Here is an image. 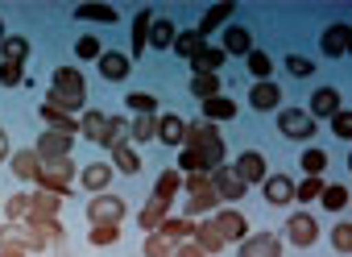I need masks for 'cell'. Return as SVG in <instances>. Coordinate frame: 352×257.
<instances>
[{
  "mask_svg": "<svg viewBox=\"0 0 352 257\" xmlns=\"http://www.w3.org/2000/svg\"><path fill=\"white\" fill-rule=\"evenodd\" d=\"M183 145L199 154V170H204V174H212V170L224 166V158H228L224 137H220V129H216L212 121H187V141H183Z\"/></svg>",
  "mask_w": 352,
  "mask_h": 257,
  "instance_id": "obj_1",
  "label": "cell"
},
{
  "mask_svg": "<svg viewBox=\"0 0 352 257\" xmlns=\"http://www.w3.org/2000/svg\"><path fill=\"white\" fill-rule=\"evenodd\" d=\"M42 104L63 108V112L75 116V112L87 104V83H83V75H79L75 67H58V71H54V83H50V92H46Z\"/></svg>",
  "mask_w": 352,
  "mask_h": 257,
  "instance_id": "obj_2",
  "label": "cell"
},
{
  "mask_svg": "<svg viewBox=\"0 0 352 257\" xmlns=\"http://www.w3.org/2000/svg\"><path fill=\"white\" fill-rule=\"evenodd\" d=\"M183 191L191 195L187 199V212L191 216H204V212H216L220 207V195H216V187H212L208 174H183Z\"/></svg>",
  "mask_w": 352,
  "mask_h": 257,
  "instance_id": "obj_3",
  "label": "cell"
},
{
  "mask_svg": "<svg viewBox=\"0 0 352 257\" xmlns=\"http://www.w3.org/2000/svg\"><path fill=\"white\" fill-rule=\"evenodd\" d=\"M278 133L286 141H311L315 137V116L307 108H282L278 112Z\"/></svg>",
  "mask_w": 352,
  "mask_h": 257,
  "instance_id": "obj_4",
  "label": "cell"
},
{
  "mask_svg": "<svg viewBox=\"0 0 352 257\" xmlns=\"http://www.w3.org/2000/svg\"><path fill=\"white\" fill-rule=\"evenodd\" d=\"M124 199H116V195H91L87 199V220L91 224H120L124 220Z\"/></svg>",
  "mask_w": 352,
  "mask_h": 257,
  "instance_id": "obj_5",
  "label": "cell"
},
{
  "mask_svg": "<svg viewBox=\"0 0 352 257\" xmlns=\"http://www.w3.org/2000/svg\"><path fill=\"white\" fill-rule=\"evenodd\" d=\"M208 178H212V187H216L220 203H224V199H228V203H236V199H245V195H249V187L241 183V174H236L232 166H216Z\"/></svg>",
  "mask_w": 352,
  "mask_h": 257,
  "instance_id": "obj_6",
  "label": "cell"
},
{
  "mask_svg": "<svg viewBox=\"0 0 352 257\" xmlns=\"http://www.w3.org/2000/svg\"><path fill=\"white\" fill-rule=\"evenodd\" d=\"M71 141H75V137H67V133L42 129V133H38V141H34V154H38L42 162H54V158H71Z\"/></svg>",
  "mask_w": 352,
  "mask_h": 257,
  "instance_id": "obj_7",
  "label": "cell"
},
{
  "mask_svg": "<svg viewBox=\"0 0 352 257\" xmlns=\"http://www.w3.org/2000/svg\"><path fill=\"white\" fill-rule=\"evenodd\" d=\"M286 236H290V245H294V249H311V245L319 240V224H315V216L294 212V216L286 220Z\"/></svg>",
  "mask_w": 352,
  "mask_h": 257,
  "instance_id": "obj_8",
  "label": "cell"
},
{
  "mask_svg": "<svg viewBox=\"0 0 352 257\" xmlns=\"http://www.w3.org/2000/svg\"><path fill=\"white\" fill-rule=\"evenodd\" d=\"M58 212H63V199L50 195V191H38V187H34V195H30V212H25L21 224H42V220H54Z\"/></svg>",
  "mask_w": 352,
  "mask_h": 257,
  "instance_id": "obj_9",
  "label": "cell"
},
{
  "mask_svg": "<svg viewBox=\"0 0 352 257\" xmlns=\"http://www.w3.org/2000/svg\"><path fill=\"white\" fill-rule=\"evenodd\" d=\"M212 224H216V232L224 236V245H232V240H245V236H249V220H245L236 207L216 212V216H212Z\"/></svg>",
  "mask_w": 352,
  "mask_h": 257,
  "instance_id": "obj_10",
  "label": "cell"
},
{
  "mask_svg": "<svg viewBox=\"0 0 352 257\" xmlns=\"http://www.w3.org/2000/svg\"><path fill=\"white\" fill-rule=\"evenodd\" d=\"M96 67H100V75H104L108 83H124L129 71H133V59H129L124 50H104V54L96 59Z\"/></svg>",
  "mask_w": 352,
  "mask_h": 257,
  "instance_id": "obj_11",
  "label": "cell"
},
{
  "mask_svg": "<svg viewBox=\"0 0 352 257\" xmlns=\"http://www.w3.org/2000/svg\"><path fill=\"white\" fill-rule=\"evenodd\" d=\"M236 257H282V236L274 232H253L241 240V253Z\"/></svg>",
  "mask_w": 352,
  "mask_h": 257,
  "instance_id": "obj_12",
  "label": "cell"
},
{
  "mask_svg": "<svg viewBox=\"0 0 352 257\" xmlns=\"http://www.w3.org/2000/svg\"><path fill=\"white\" fill-rule=\"evenodd\" d=\"M224 59H228V54H224L220 46H208V42H204V46L187 59V67H191V75H216V71L224 67Z\"/></svg>",
  "mask_w": 352,
  "mask_h": 257,
  "instance_id": "obj_13",
  "label": "cell"
},
{
  "mask_svg": "<svg viewBox=\"0 0 352 257\" xmlns=\"http://www.w3.org/2000/svg\"><path fill=\"white\" fill-rule=\"evenodd\" d=\"M232 170L241 174V183H245V187H253V183L261 187V183H265V158H261L257 150H245V154L232 162Z\"/></svg>",
  "mask_w": 352,
  "mask_h": 257,
  "instance_id": "obj_14",
  "label": "cell"
},
{
  "mask_svg": "<svg viewBox=\"0 0 352 257\" xmlns=\"http://www.w3.org/2000/svg\"><path fill=\"white\" fill-rule=\"evenodd\" d=\"M261 191H265V203H274V207H286V203L294 199V178H290V174H265Z\"/></svg>",
  "mask_w": 352,
  "mask_h": 257,
  "instance_id": "obj_15",
  "label": "cell"
},
{
  "mask_svg": "<svg viewBox=\"0 0 352 257\" xmlns=\"http://www.w3.org/2000/svg\"><path fill=\"white\" fill-rule=\"evenodd\" d=\"M153 141H162V145H183V141H187V121H183L179 112L157 116V137H153Z\"/></svg>",
  "mask_w": 352,
  "mask_h": 257,
  "instance_id": "obj_16",
  "label": "cell"
},
{
  "mask_svg": "<svg viewBox=\"0 0 352 257\" xmlns=\"http://www.w3.org/2000/svg\"><path fill=\"white\" fill-rule=\"evenodd\" d=\"M224 25H232V0H224V5H212V9L204 13V21L195 25V34L208 42V38H212L216 30H224Z\"/></svg>",
  "mask_w": 352,
  "mask_h": 257,
  "instance_id": "obj_17",
  "label": "cell"
},
{
  "mask_svg": "<svg viewBox=\"0 0 352 257\" xmlns=\"http://www.w3.org/2000/svg\"><path fill=\"white\" fill-rule=\"evenodd\" d=\"M340 108H344V96H340L336 88H319V92L311 96V108H307V112H311L315 121H319V116H323V121H331Z\"/></svg>",
  "mask_w": 352,
  "mask_h": 257,
  "instance_id": "obj_18",
  "label": "cell"
},
{
  "mask_svg": "<svg viewBox=\"0 0 352 257\" xmlns=\"http://www.w3.org/2000/svg\"><path fill=\"white\" fill-rule=\"evenodd\" d=\"M9 166H13V174H17L21 183H38V174H42V158L34 154V145H30V150H13Z\"/></svg>",
  "mask_w": 352,
  "mask_h": 257,
  "instance_id": "obj_19",
  "label": "cell"
},
{
  "mask_svg": "<svg viewBox=\"0 0 352 257\" xmlns=\"http://www.w3.org/2000/svg\"><path fill=\"white\" fill-rule=\"evenodd\" d=\"M319 46H323V54H327V59H344V54H348V21L327 25V30H323V38H319Z\"/></svg>",
  "mask_w": 352,
  "mask_h": 257,
  "instance_id": "obj_20",
  "label": "cell"
},
{
  "mask_svg": "<svg viewBox=\"0 0 352 257\" xmlns=\"http://www.w3.org/2000/svg\"><path fill=\"white\" fill-rule=\"evenodd\" d=\"M38 116H42V121H46V129H54V133H67V137H75V133H79V116H71V112H63V108L42 104V108H38Z\"/></svg>",
  "mask_w": 352,
  "mask_h": 257,
  "instance_id": "obj_21",
  "label": "cell"
},
{
  "mask_svg": "<svg viewBox=\"0 0 352 257\" xmlns=\"http://www.w3.org/2000/svg\"><path fill=\"white\" fill-rule=\"evenodd\" d=\"M157 232H162L170 245H179V240H191V232H195V220H191V216H166V220L157 224Z\"/></svg>",
  "mask_w": 352,
  "mask_h": 257,
  "instance_id": "obj_22",
  "label": "cell"
},
{
  "mask_svg": "<svg viewBox=\"0 0 352 257\" xmlns=\"http://www.w3.org/2000/svg\"><path fill=\"white\" fill-rule=\"evenodd\" d=\"M220 34H224V42H220L224 54H249V50H253V34H249L245 25H224Z\"/></svg>",
  "mask_w": 352,
  "mask_h": 257,
  "instance_id": "obj_23",
  "label": "cell"
},
{
  "mask_svg": "<svg viewBox=\"0 0 352 257\" xmlns=\"http://www.w3.org/2000/svg\"><path fill=\"white\" fill-rule=\"evenodd\" d=\"M249 104H253L257 112H270V108H278V104H282V88H278L274 79H265V83H253V92H249Z\"/></svg>",
  "mask_w": 352,
  "mask_h": 257,
  "instance_id": "obj_24",
  "label": "cell"
},
{
  "mask_svg": "<svg viewBox=\"0 0 352 257\" xmlns=\"http://www.w3.org/2000/svg\"><path fill=\"white\" fill-rule=\"evenodd\" d=\"M199 112H204V121H212V125H220V121H236V100H228V96H212V100L199 104Z\"/></svg>",
  "mask_w": 352,
  "mask_h": 257,
  "instance_id": "obj_25",
  "label": "cell"
},
{
  "mask_svg": "<svg viewBox=\"0 0 352 257\" xmlns=\"http://www.w3.org/2000/svg\"><path fill=\"white\" fill-rule=\"evenodd\" d=\"M112 174H116V170H112L108 162H91L79 178H83V187H87L91 195H104V191H108V183H112Z\"/></svg>",
  "mask_w": 352,
  "mask_h": 257,
  "instance_id": "obj_26",
  "label": "cell"
},
{
  "mask_svg": "<svg viewBox=\"0 0 352 257\" xmlns=\"http://www.w3.org/2000/svg\"><path fill=\"white\" fill-rule=\"evenodd\" d=\"M179 191H183V174L170 166V170H162V174H157V183H153V195H149V199H166V203H174V195H179Z\"/></svg>",
  "mask_w": 352,
  "mask_h": 257,
  "instance_id": "obj_27",
  "label": "cell"
},
{
  "mask_svg": "<svg viewBox=\"0 0 352 257\" xmlns=\"http://www.w3.org/2000/svg\"><path fill=\"white\" fill-rule=\"evenodd\" d=\"M149 25H153V9H141V13L133 17V30H129V38H133V63H137V54L149 46Z\"/></svg>",
  "mask_w": 352,
  "mask_h": 257,
  "instance_id": "obj_28",
  "label": "cell"
},
{
  "mask_svg": "<svg viewBox=\"0 0 352 257\" xmlns=\"http://www.w3.org/2000/svg\"><path fill=\"white\" fill-rule=\"evenodd\" d=\"M75 21H96V25H116L120 13L112 5H79L75 9Z\"/></svg>",
  "mask_w": 352,
  "mask_h": 257,
  "instance_id": "obj_29",
  "label": "cell"
},
{
  "mask_svg": "<svg viewBox=\"0 0 352 257\" xmlns=\"http://www.w3.org/2000/svg\"><path fill=\"white\" fill-rule=\"evenodd\" d=\"M166 216H170V203H166V199H149V203L137 212V224H141L145 232H157V224H162Z\"/></svg>",
  "mask_w": 352,
  "mask_h": 257,
  "instance_id": "obj_30",
  "label": "cell"
},
{
  "mask_svg": "<svg viewBox=\"0 0 352 257\" xmlns=\"http://www.w3.org/2000/svg\"><path fill=\"white\" fill-rule=\"evenodd\" d=\"M0 63H17V67H25V63H30V42H25L21 34H9L5 46H0Z\"/></svg>",
  "mask_w": 352,
  "mask_h": 257,
  "instance_id": "obj_31",
  "label": "cell"
},
{
  "mask_svg": "<svg viewBox=\"0 0 352 257\" xmlns=\"http://www.w3.org/2000/svg\"><path fill=\"white\" fill-rule=\"evenodd\" d=\"M141 166H145V162H141V154H137V150H133L129 141L112 150V170H120V174H137Z\"/></svg>",
  "mask_w": 352,
  "mask_h": 257,
  "instance_id": "obj_32",
  "label": "cell"
},
{
  "mask_svg": "<svg viewBox=\"0 0 352 257\" xmlns=\"http://www.w3.org/2000/svg\"><path fill=\"white\" fill-rule=\"evenodd\" d=\"M191 240H195V245H199V249H204L208 257L224 249V236L216 232V224H212V220H208V224H195V232H191Z\"/></svg>",
  "mask_w": 352,
  "mask_h": 257,
  "instance_id": "obj_33",
  "label": "cell"
},
{
  "mask_svg": "<svg viewBox=\"0 0 352 257\" xmlns=\"http://www.w3.org/2000/svg\"><path fill=\"white\" fill-rule=\"evenodd\" d=\"M174 38H179L174 21H170V17H153V25H149V46L166 50V46H174Z\"/></svg>",
  "mask_w": 352,
  "mask_h": 257,
  "instance_id": "obj_34",
  "label": "cell"
},
{
  "mask_svg": "<svg viewBox=\"0 0 352 257\" xmlns=\"http://www.w3.org/2000/svg\"><path fill=\"white\" fill-rule=\"evenodd\" d=\"M124 141H129V121H124V116H108L100 145H104V150H116V145H124Z\"/></svg>",
  "mask_w": 352,
  "mask_h": 257,
  "instance_id": "obj_35",
  "label": "cell"
},
{
  "mask_svg": "<svg viewBox=\"0 0 352 257\" xmlns=\"http://www.w3.org/2000/svg\"><path fill=\"white\" fill-rule=\"evenodd\" d=\"M319 203H323L327 212H344V207H348V187H344V183H323Z\"/></svg>",
  "mask_w": 352,
  "mask_h": 257,
  "instance_id": "obj_36",
  "label": "cell"
},
{
  "mask_svg": "<svg viewBox=\"0 0 352 257\" xmlns=\"http://www.w3.org/2000/svg\"><path fill=\"white\" fill-rule=\"evenodd\" d=\"M245 59H249V75H253L257 83H265V79L274 75V59H270L265 50H257V46H253V50H249Z\"/></svg>",
  "mask_w": 352,
  "mask_h": 257,
  "instance_id": "obj_37",
  "label": "cell"
},
{
  "mask_svg": "<svg viewBox=\"0 0 352 257\" xmlns=\"http://www.w3.org/2000/svg\"><path fill=\"white\" fill-rule=\"evenodd\" d=\"M129 137H133V141H153V137H157V112L133 116V125H129Z\"/></svg>",
  "mask_w": 352,
  "mask_h": 257,
  "instance_id": "obj_38",
  "label": "cell"
},
{
  "mask_svg": "<svg viewBox=\"0 0 352 257\" xmlns=\"http://www.w3.org/2000/svg\"><path fill=\"white\" fill-rule=\"evenodd\" d=\"M104 125H108L104 112H83V116H79V133H83L87 141H96V145H100V137H104Z\"/></svg>",
  "mask_w": 352,
  "mask_h": 257,
  "instance_id": "obj_39",
  "label": "cell"
},
{
  "mask_svg": "<svg viewBox=\"0 0 352 257\" xmlns=\"http://www.w3.org/2000/svg\"><path fill=\"white\" fill-rule=\"evenodd\" d=\"M191 96L204 104V100H212V96H220V79L216 75H191Z\"/></svg>",
  "mask_w": 352,
  "mask_h": 257,
  "instance_id": "obj_40",
  "label": "cell"
},
{
  "mask_svg": "<svg viewBox=\"0 0 352 257\" xmlns=\"http://www.w3.org/2000/svg\"><path fill=\"white\" fill-rule=\"evenodd\" d=\"M120 240V224H91L87 228V245H116Z\"/></svg>",
  "mask_w": 352,
  "mask_h": 257,
  "instance_id": "obj_41",
  "label": "cell"
},
{
  "mask_svg": "<svg viewBox=\"0 0 352 257\" xmlns=\"http://www.w3.org/2000/svg\"><path fill=\"white\" fill-rule=\"evenodd\" d=\"M30 195H34V191H21V195H9V199H5V216H9L13 224L25 220V212H30Z\"/></svg>",
  "mask_w": 352,
  "mask_h": 257,
  "instance_id": "obj_42",
  "label": "cell"
},
{
  "mask_svg": "<svg viewBox=\"0 0 352 257\" xmlns=\"http://www.w3.org/2000/svg\"><path fill=\"white\" fill-rule=\"evenodd\" d=\"M124 104H129L137 116H145V112H157V100H153L149 92H129V96H124Z\"/></svg>",
  "mask_w": 352,
  "mask_h": 257,
  "instance_id": "obj_43",
  "label": "cell"
},
{
  "mask_svg": "<svg viewBox=\"0 0 352 257\" xmlns=\"http://www.w3.org/2000/svg\"><path fill=\"white\" fill-rule=\"evenodd\" d=\"M42 174H54V178L71 183V178H75V162H71V158H54V162H42Z\"/></svg>",
  "mask_w": 352,
  "mask_h": 257,
  "instance_id": "obj_44",
  "label": "cell"
},
{
  "mask_svg": "<svg viewBox=\"0 0 352 257\" xmlns=\"http://www.w3.org/2000/svg\"><path fill=\"white\" fill-rule=\"evenodd\" d=\"M319 191H323V178H315V174H307L298 187H294V199L298 203H311V199H319Z\"/></svg>",
  "mask_w": 352,
  "mask_h": 257,
  "instance_id": "obj_45",
  "label": "cell"
},
{
  "mask_svg": "<svg viewBox=\"0 0 352 257\" xmlns=\"http://www.w3.org/2000/svg\"><path fill=\"white\" fill-rule=\"evenodd\" d=\"M331 249H336V253H352V224H348V220H340V224L331 228Z\"/></svg>",
  "mask_w": 352,
  "mask_h": 257,
  "instance_id": "obj_46",
  "label": "cell"
},
{
  "mask_svg": "<svg viewBox=\"0 0 352 257\" xmlns=\"http://www.w3.org/2000/svg\"><path fill=\"white\" fill-rule=\"evenodd\" d=\"M145 257H174V245L162 232H149L145 236Z\"/></svg>",
  "mask_w": 352,
  "mask_h": 257,
  "instance_id": "obj_47",
  "label": "cell"
},
{
  "mask_svg": "<svg viewBox=\"0 0 352 257\" xmlns=\"http://www.w3.org/2000/svg\"><path fill=\"white\" fill-rule=\"evenodd\" d=\"M199 46H204V38H199V34H195V30H183V34H179V38H174V50H179V54H183V59H191V54H195V50H199Z\"/></svg>",
  "mask_w": 352,
  "mask_h": 257,
  "instance_id": "obj_48",
  "label": "cell"
},
{
  "mask_svg": "<svg viewBox=\"0 0 352 257\" xmlns=\"http://www.w3.org/2000/svg\"><path fill=\"white\" fill-rule=\"evenodd\" d=\"M75 54H79L83 63H96V59L104 54V50H100V38H91V34H83V38L75 42Z\"/></svg>",
  "mask_w": 352,
  "mask_h": 257,
  "instance_id": "obj_49",
  "label": "cell"
},
{
  "mask_svg": "<svg viewBox=\"0 0 352 257\" xmlns=\"http://www.w3.org/2000/svg\"><path fill=\"white\" fill-rule=\"evenodd\" d=\"M25 83V67L17 63H0V88H21Z\"/></svg>",
  "mask_w": 352,
  "mask_h": 257,
  "instance_id": "obj_50",
  "label": "cell"
},
{
  "mask_svg": "<svg viewBox=\"0 0 352 257\" xmlns=\"http://www.w3.org/2000/svg\"><path fill=\"white\" fill-rule=\"evenodd\" d=\"M0 245H21L25 249V224L5 220V224H0Z\"/></svg>",
  "mask_w": 352,
  "mask_h": 257,
  "instance_id": "obj_51",
  "label": "cell"
},
{
  "mask_svg": "<svg viewBox=\"0 0 352 257\" xmlns=\"http://www.w3.org/2000/svg\"><path fill=\"white\" fill-rule=\"evenodd\" d=\"M298 162H302V170H307V174H315V178H319V174H323V166H327V154H323V150H307Z\"/></svg>",
  "mask_w": 352,
  "mask_h": 257,
  "instance_id": "obj_52",
  "label": "cell"
},
{
  "mask_svg": "<svg viewBox=\"0 0 352 257\" xmlns=\"http://www.w3.org/2000/svg\"><path fill=\"white\" fill-rule=\"evenodd\" d=\"M331 133H336L340 141H348V137H352V112H348V108H340V112L331 116Z\"/></svg>",
  "mask_w": 352,
  "mask_h": 257,
  "instance_id": "obj_53",
  "label": "cell"
},
{
  "mask_svg": "<svg viewBox=\"0 0 352 257\" xmlns=\"http://www.w3.org/2000/svg\"><path fill=\"white\" fill-rule=\"evenodd\" d=\"M286 71H290L294 79H307V75L315 71V63H311V59H302V54H290V59H286Z\"/></svg>",
  "mask_w": 352,
  "mask_h": 257,
  "instance_id": "obj_54",
  "label": "cell"
},
{
  "mask_svg": "<svg viewBox=\"0 0 352 257\" xmlns=\"http://www.w3.org/2000/svg\"><path fill=\"white\" fill-rule=\"evenodd\" d=\"M30 228H34V224H30ZM38 228L46 232V240H50V245H63V236H67V228L58 224V216H54V220H42Z\"/></svg>",
  "mask_w": 352,
  "mask_h": 257,
  "instance_id": "obj_55",
  "label": "cell"
},
{
  "mask_svg": "<svg viewBox=\"0 0 352 257\" xmlns=\"http://www.w3.org/2000/svg\"><path fill=\"white\" fill-rule=\"evenodd\" d=\"M46 245H50V240H46V232H42L38 224H34V228L25 224V253H38V249H46Z\"/></svg>",
  "mask_w": 352,
  "mask_h": 257,
  "instance_id": "obj_56",
  "label": "cell"
},
{
  "mask_svg": "<svg viewBox=\"0 0 352 257\" xmlns=\"http://www.w3.org/2000/svg\"><path fill=\"white\" fill-rule=\"evenodd\" d=\"M174 257H208L195 240H179V245H174Z\"/></svg>",
  "mask_w": 352,
  "mask_h": 257,
  "instance_id": "obj_57",
  "label": "cell"
},
{
  "mask_svg": "<svg viewBox=\"0 0 352 257\" xmlns=\"http://www.w3.org/2000/svg\"><path fill=\"white\" fill-rule=\"evenodd\" d=\"M0 257H30L21 245H0Z\"/></svg>",
  "mask_w": 352,
  "mask_h": 257,
  "instance_id": "obj_58",
  "label": "cell"
},
{
  "mask_svg": "<svg viewBox=\"0 0 352 257\" xmlns=\"http://www.w3.org/2000/svg\"><path fill=\"white\" fill-rule=\"evenodd\" d=\"M9 158H13V150H9V133L0 129V162H9Z\"/></svg>",
  "mask_w": 352,
  "mask_h": 257,
  "instance_id": "obj_59",
  "label": "cell"
},
{
  "mask_svg": "<svg viewBox=\"0 0 352 257\" xmlns=\"http://www.w3.org/2000/svg\"><path fill=\"white\" fill-rule=\"evenodd\" d=\"M5 38H9V34H5V21H0V46H5Z\"/></svg>",
  "mask_w": 352,
  "mask_h": 257,
  "instance_id": "obj_60",
  "label": "cell"
}]
</instances>
